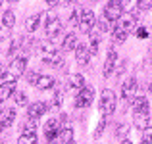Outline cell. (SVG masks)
Instances as JSON below:
<instances>
[{
	"instance_id": "22",
	"label": "cell",
	"mask_w": 152,
	"mask_h": 144,
	"mask_svg": "<svg viewBox=\"0 0 152 144\" xmlns=\"http://www.w3.org/2000/svg\"><path fill=\"white\" fill-rule=\"evenodd\" d=\"M127 35H129V33H125L119 25H115L114 29H112V39H114V42H125Z\"/></svg>"
},
{
	"instance_id": "8",
	"label": "cell",
	"mask_w": 152,
	"mask_h": 144,
	"mask_svg": "<svg viewBox=\"0 0 152 144\" xmlns=\"http://www.w3.org/2000/svg\"><path fill=\"white\" fill-rule=\"evenodd\" d=\"M46 110H48V104H45V102H33L29 106V110H27V115H29V119L37 121L41 115L46 113Z\"/></svg>"
},
{
	"instance_id": "38",
	"label": "cell",
	"mask_w": 152,
	"mask_h": 144,
	"mask_svg": "<svg viewBox=\"0 0 152 144\" xmlns=\"http://www.w3.org/2000/svg\"><path fill=\"white\" fill-rule=\"evenodd\" d=\"M45 2H46L48 8H56V6H58V0H45Z\"/></svg>"
},
{
	"instance_id": "41",
	"label": "cell",
	"mask_w": 152,
	"mask_h": 144,
	"mask_svg": "<svg viewBox=\"0 0 152 144\" xmlns=\"http://www.w3.org/2000/svg\"><path fill=\"white\" fill-rule=\"evenodd\" d=\"M148 89H150V92H152V83H150V87H148Z\"/></svg>"
},
{
	"instance_id": "44",
	"label": "cell",
	"mask_w": 152,
	"mask_h": 144,
	"mask_svg": "<svg viewBox=\"0 0 152 144\" xmlns=\"http://www.w3.org/2000/svg\"><path fill=\"white\" fill-rule=\"evenodd\" d=\"M141 144H145V142H141Z\"/></svg>"
},
{
	"instance_id": "31",
	"label": "cell",
	"mask_w": 152,
	"mask_h": 144,
	"mask_svg": "<svg viewBox=\"0 0 152 144\" xmlns=\"http://www.w3.org/2000/svg\"><path fill=\"white\" fill-rule=\"evenodd\" d=\"M58 133H60V131H46V133H45L46 144H54L56 140H58Z\"/></svg>"
},
{
	"instance_id": "19",
	"label": "cell",
	"mask_w": 152,
	"mask_h": 144,
	"mask_svg": "<svg viewBox=\"0 0 152 144\" xmlns=\"http://www.w3.org/2000/svg\"><path fill=\"white\" fill-rule=\"evenodd\" d=\"M58 138H60L62 144H71V142H73V131H71L69 127H64V129H60Z\"/></svg>"
},
{
	"instance_id": "24",
	"label": "cell",
	"mask_w": 152,
	"mask_h": 144,
	"mask_svg": "<svg viewBox=\"0 0 152 144\" xmlns=\"http://www.w3.org/2000/svg\"><path fill=\"white\" fill-rule=\"evenodd\" d=\"M18 144H37V133H21Z\"/></svg>"
},
{
	"instance_id": "40",
	"label": "cell",
	"mask_w": 152,
	"mask_h": 144,
	"mask_svg": "<svg viewBox=\"0 0 152 144\" xmlns=\"http://www.w3.org/2000/svg\"><path fill=\"white\" fill-rule=\"evenodd\" d=\"M2 104H4V102H0V113H2V111H4V106H2Z\"/></svg>"
},
{
	"instance_id": "27",
	"label": "cell",
	"mask_w": 152,
	"mask_h": 144,
	"mask_svg": "<svg viewBox=\"0 0 152 144\" xmlns=\"http://www.w3.org/2000/svg\"><path fill=\"white\" fill-rule=\"evenodd\" d=\"M127 133H129V125H127V123H119L118 129H115V137L123 140V138L127 137Z\"/></svg>"
},
{
	"instance_id": "42",
	"label": "cell",
	"mask_w": 152,
	"mask_h": 144,
	"mask_svg": "<svg viewBox=\"0 0 152 144\" xmlns=\"http://www.w3.org/2000/svg\"><path fill=\"white\" fill-rule=\"evenodd\" d=\"M8 2H18V0H8Z\"/></svg>"
},
{
	"instance_id": "14",
	"label": "cell",
	"mask_w": 152,
	"mask_h": 144,
	"mask_svg": "<svg viewBox=\"0 0 152 144\" xmlns=\"http://www.w3.org/2000/svg\"><path fill=\"white\" fill-rule=\"evenodd\" d=\"M15 92V83H0V102L8 100Z\"/></svg>"
},
{
	"instance_id": "11",
	"label": "cell",
	"mask_w": 152,
	"mask_h": 144,
	"mask_svg": "<svg viewBox=\"0 0 152 144\" xmlns=\"http://www.w3.org/2000/svg\"><path fill=\"white\" fill-rule=\"evenodd\" d=\"M15 121V110L14 108H8V110L2 111V121H0V129H8L12 127Z\"/></svg>"
},
{
	"instance_id": "25",
	"label": "cell",
	"mask_w": 152,
	"mask_h": 144,
	"mask_svg": "<svg viewBox=\"0 0 152 144\" xmlns=\"http://www.w3.org/2000/svg\"><path fill=\"white\" fill-rule=\"evenodd\" d=\"M69 85L73 87V89H77V90H81L83 87H85V77L83 75H71V79H69Z\"/></svg>"
},
{
	"instance_id": "26",
	"label": "cell",
	"mask_w": 152,
	"mask_h": 144,
	"mask_svg": "<svg viewBox=\"0 0 152 144\" xmlns=\"http://www.w3.org/2000/svg\"><path fill=\"white\" fill-rule=\"evenodd\" d=\"M14 102H15V106H27V94L21 92V90L14 92Z\"/></svg>"
},
{
	"instance_id": "10",
	"label": "cell",
	"mask_w": 152,
	"mask_h": 144,
	"mask_svg": "<svg viewBox=\"0 0 152 144\" xmlns=\"http://www.w3.org/2000/svg\"><path fill=\"white\" fill-rule=\"evenodd\" d=\"M115 62H118V54H115V50L112 48V50H108L106 62H104V77H110V73L114 71Z\"/></svg>"
},
{
	"instance_id": "36",
	"label": "cell",
	"mask_w": 152,
	"mask_h": 144,
	"mask_svg": "<svg viewBox=\"0 0 152 144\" xmlns=\"http://www.w3.org/2000/svg\"><path fill=\"white\" fill-rule=\"evenodd\" d=\"M81 15H83V10H73V14H71V21L79 25V19H81Z\"/></svg>"
},
{
	"instance_id": "15",
	"label": "cell",
	"mask_w": 152,
	"mask_h": 144,
	"mask_svg": "<svg viewBox=\"0 0 152 144\" xmlns=\"http://www.w3.org/2000/svg\"><path fill=\"white\" fill-rule=\"evenodd\" d=\"M45 63H46V65H50V67H60L64 63V58H62L60 52H52V54H46L45 56Z\"/></svg>"
},
{
	"instance_id": "17",
	"label": "cell",
	"mask_w": 152,
	"mask_h": 144,
	"mask_svg": "<svg viewBox=\"0 0 152 144\" xmlns=\"http://www.w3.org/2000/svg\"><path fill=\"white\" fill-rule=\"evenodd\" d=\"M75 46H77V37H75V33H69V35H66V39H64V42H62V48H64V52L75 50Z\"/></svg>"
},
{
	"instance_id": "6",
	"label": "cell",
	"mask_w": 152,
	"mask_h": 144,
	"mask_svg": "<svg viewBox=\"0 0 152 144\" xmlns=\"http://www.w3.org/2000/svg\"><path fill=\"white\" fill-rule=\"evenodd\" d=\"M94 25H96V17H94L93 12L85 10L81 15V19H79V29H81V33H91V31L94 29Z\"/></svg>"
},
{
	"instance_id": "9",
	"label": "cell",
	"mask_w": 152,
	"mask_h": 144,
	"mask_svg": "<svg viewBox=\"0 0 152 144\" xmlns=\"http://www.w3.org/2000/svg\"><path fill=\"white\" fill-rule=\"evenodd\" d=\"M75 60H77L79 65H87L91 60V52L85 44H77L75 46Z\"/></svg>"
},
{
	"instance_id": "30",
	"label": "cell",
	"mask_w": 152,
	"mask_h": 144,
	"mask_svg": "<svg viewBox=\"0 0 152 144\" xmlns=\"http://www.w3.org/2000/svg\"><path fill=\"white\" fill-rule=\"evenodd\" d=\"M142 142L145 144L152 142V125H148L146 129H142Z\"/></svg>"
},
{
	"instance_id": "4",
	"label": "cell",
	"mask_w": 152,
	"mask_h": 144,
	"mask_svg": "<svg viewBox=\"0 0 152 144\" xmlns=\"http://www.w3.org/2000/svg\"><path fill=\"white\" fill-rule=\"evenodd\" d=\"M135 96H137V79L129 77V79H125V83L121 85V100L127 104V102H131Z\"/></svg>"
},
{
	"instance_id": "45",
	"label": "cell",
	"mask_w": 152,
	"mask_h": 144,
	"mask_svg": "<svg viewBox=\"0 0 152 144\" xmlns=\"http://www.w3.org/2000/svg\"><path fill=\"white\" fill-rule=\"evenodd\" d=\"M71 144H75V142H71Z\"/></svg>"
},
{
	"instance_id": "34",
	"label": "cell",
	"mask_w": 152,
	"mask_h": 144,
	"mask_svg": "<svg viewBox=\"0 0 152 144\" xmlns=\"http://www.w3.org/2000/svg\"><path fill=\"white\" fill-rule=\"evenodd\" d=\"M135 35H137V39H146L148 37V29H146V27H139V29L135 31Z\"/></svg>"
},
{
	"instance_id": "28",
	"label": "cell",
	"mask_w": 152,
	"mask_h": 144,
	"mask_svg": "<svg viewBox=\"0 0 152 144\" xmlns=\"http://www.w3.org/2000/svg\"><path fill=\"white\" fill-rule=\"evenodd\" d=\"M106 123H108V117H102L100 121H98L96 129H94V138H100V137H102L104 129H106Z\"/></svg>"
},
{
	"instance_id": "35",
	"label": "cell",
	"mask_w": 152,
	"mask_h": 144,
	"mask_svg": "<svg viewBox=\"0 0 152 144\" xmlns=\"http://www.w3.org/2000/svg\"><path fill=\"white\" fill-rule=\"evenodd\" d=\"M137 6L139 10H148V8H152V0H139Z\"/></svg>"
},
{
	"instance_id": "3",
	"label": "cell",
	"mask_w": 152,
	"mask_h": 144,
	"mask_svg": "<svg viewBox=\"0 0 152 144\" xmlns=\"http://www.w3.org/2000/svg\"><path fill=\"white\" fill-rule=\"evenodd\" d=\"M45 31H46V37H50V39L58 37V35L64 31V23H62V19L56 17V15H50V17L46 19V23H45Z\"/></svg>"
},
{
	"instance_id": "5",
	"label": "cell",
	"mask_w": 152,
	"mask_h": 144,
	"mask_svg": "<svg viewBox=\"0 0 152 144\" xmlns=\"http://www.w3.org/2000/svg\"><path fill=\"white\" fill-rule=\"evenodd\" d=\"M93 100H94V90L91 87H83L75 96V108H87L93 104Z\"/></svg>"
},
{
	"instance_id": "1",
	"label": "cell",
	"mask_w": 152,
	"mask_h": 144,
	"mask_svg": "<svg viewBox=\"0 0 152 144\" xmlns=\"http://www.w3.org/2000/svg\"><path fill=\"white\" fill-rule=\"evenodd\" d=\"M115 104H118L115 94L112 92L110 89L102 90V96H100V111H102V117H108V115L114 113V111H115Z\"/></svg>"
},
{
	"instance_id": "12",
	"label": "cell",
	"mask_w": 152,
	"mask_h": 144,
	"mask_svg": "<svg viewBox=\"0 0 152 144\" xmlns=\"http://www.w3.org/2000/svg\"><path fill=\"white\" fill-rule=\"evenodd\" d=\"M133 111L135 113H148V100L145 96H135L133 98Z\"/></svg>"
},
{
	"instance_id": "16",
	"label": "cell",
	"mask_w": 152,
	"mask_h": 144,
	"mask_svg": "<svg viewBox=\"0 0 152 144\" xmlns=\"http://www.w3.org/2000/svg\"><path fill=\"white\" fill-rule=\"evenodd\" d=\"M35 87H37L39 90H50L52 87H54V79H52V77H48V75H41Z\"/></svg>"
},
{
	"instance_id": "2",
	"label": "cell",
	"mask_w": 152,
	"mask_h": 144,
	"mask_svg": "<svg viewBox=\"0 0 152 144\" xmlns=\"http://www.w3.org/2000/svg\"><path fill=\"white\" fill-rule=\"evenodd\" d=\"M123 15V2L121 0H110L104 6V19L106 21H118Z\"/></svg>"
},
{
	"instance_id": "37",
	"label": "cell",
	"mask_w": 152,
	"mask_h": 144,
	"mask_svg": "<svg viewBox=\"0 0 152 144\" xmlns=\"http://www.w3.org/2000/svg\"><path fill=\"white\" fill-rule=\"evenodd\" d=\"M60 104H62V92H54V100H52V106L54 108H60Z\"/></svg>"
},
{
	"instance_id": "23",
	"label": "cell",
	"mask_w": 152,
	"mask_h": 144,
	"mask_svg": "<svg viewBox=\"0 0 152 144\" xmlns=\"http://www.w3.org/2000/svg\"><path fill=\"white\" fill-rule=\"evenodd\" d=\"M2 23H4V27H6V29H12V27H14V23H15V14L12 10L4 12V14H2Z\"/></svg>"
},
{
	"instance_id": "18",
	"label": "cell",
	"mask_w": 152,
	"mask_h": 144,
	"mask_svg": "<svg viewBox=\"0 0 152 144\" xmlns=\"http://www.w3.org/2000/svg\"><path fill=\"white\" fill-rule=\"evenodd\" d=\"M41 17H42V14H37V15H31V17H27V21H25V31H29V33L37 31L39 23H41Z\"/></svg>"
},
{
	"instance_id": "13",
	"label": "cell",
	"mask_w": 152,
	"mask_h": 144,
	"mask_svg": "<svg viewBox=\"0 0 152 144\" xmlns=\"http://www.w3.org/2000/svg\"><path fill=\"white\" fill-rule=\"evenodd\" d=\"M121 21H119V27H121L125 33H129L131 29L135 27V23H137V15L135 14H125V15H121Z\"/></svg>"
},
{
	"instance_id": "7",
	"label": "cell",
	"mask_w": 152,
	"mask_h": 144,
	"mask_svg": "<svg viewBox=\"0 0 152 144\" xmlns=\"http://www.w3.org/2000/svg\"><path fill=\"white\" fill-rule=\"evenodd\" d=\"M25 67H27V58H25V56H19V58L12 60L10 67H8V73H10L12 77L18 79V77H21V75H23Z\"/></svg>"
},
{
	"instance_id": "32",
	"label": "cell",
	"mask_w": 152,
	"mask_h": 144,
	"mask_svg": "<svg viewBox=\"0 0 152 144\" xmlns=\"http://www.w3.org/2000/svg\"><path fill=\"white\" fill-rule=\"evenodd\" d=\"M35 129H37V121L27 119V123L23 125V133H35Z\"/></svg>"
},
{
	"instance_id": "21",
	"label": "cell",
	"mask_w": 152,
	"mask_h": 144,
	"mask_svg": "<svg viewBox=\"0 0 152 144\" xmlns=\"http://www.w3.org/2000/svg\"><path fill=\"white\" fill-rule=\"evenodd\" d=\"M98 44H100V39H98V33L93 29V31H91V42H89V52H91V56L98 52Z\"/></svg>"
},
{
	"instance_id": "43",
	"label": "cell",
	"mask_w": 152,
	"mask_h": 144,
	"mask_svg": "<svg viewBox=\"0 0 152 144\" xmlns=\"http://www.w3.org/2000/svg\"><path fill=\"white\" fill-rule=\"evenodd\" d=\"M2 2H4V0H0V8H2Z\"/></svg>"
},
{
	"instance_id": "20",
	"label": "cell",
	"mask_w": 152,
	"mask_h": 144,
	"mask_svg": "<svg viewBox=\"0 0 152 144\" xmlns=\"http://www.w3.org/2000/svg\"><path fill=\"white\" fill-rule=\"evenodd\" d=\"M133 123L137 129H146L148 127V113H135Z\"/></svg>"
},
{
	"instance_id": "33",
	"label": "cell",
	"mask_w": 152,
	"mask_h": 144,
	"mask_svg": "<svg viewBox=\"0 0 152 144\" xmlns=\"http://www.w3.org/2000/svg\"><path fill=\"white\" fill-rule=\"evenodd\" d=\"M21 39H18V41H12V44H10V50H8V54H10V56H14L15 54V52H18L19 50V48H21Z\"/></svg>"
},
{
	"instance_id": "29",
	"label": "cell",
	"mask_w": 152,
	"mask_h": 144,
	"mask_svg": "<svg viewBox=\"0 0 152 144\" xmlns=\"http://www.w3.org/2000/svg\"><path fill=\"white\" fill-rule=\"evenodd\" d=\"M39 77H41V73H37V71H29V73L25 75V81L29 83V85H37Z\"/></svg>"
},
{
	"instance_id": "39",
	"label": "cell",
	"mask_w": 152,
	"mask_h": 144,
	"mask_svg": "<svg viewBox=\"0 0 152 144\" xmlns=\"http://www.w3.org/2000/svg\"><path fill=\"white\" fill-rule=\"evenodd\" d=\"M121 144H133V142H131L129 138H123V140H121Z\"/></svg>"
}]
</instances>
